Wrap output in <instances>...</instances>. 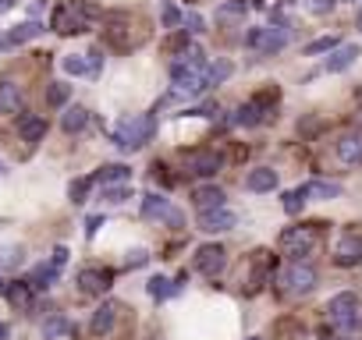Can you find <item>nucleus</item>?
Wrapping results in <instances>:
<instances>
[{
	"mask_svg": "<svg viewBox=\"0 0 362 340\" xmlns=\"http://www.w3.org/2000/svg\"><path fill=\"white\" fill-rule=\"evenodd\" d=\"M8 291V283H4V276H0V295H4Z\"/></svg>",
	"mask_w": 362,
	"mask_h": 340,
	"instance_id": "nucleus-45",
	"label": "nucleus"
},
{
	"mask_svg": "<svg viewBox=\"0 0 362 340\" xmlns=\"http://www.w3.org/2000/svg\"><path fill=\"white\" fill-rule=\"evenodd\" d=\"M15 4H18V0H0V15H4V11H11Z\"/></svg>",
	"mask_w": 362,
	"mask_h": 340,
	"instance_id": "nucleus-44",
	"label": "nucleus"
},
{
	"mask_svg": "<svg viewBox=\"0 0 362 340\" xmlns=\"http://www.w3.org/2000/svg\"><path fill=\"white\" fill-rule=\"evenodd\" d=\"M68 330H71V323H68L64 316H50V319L43 323V337H46V340H61Z\"/></svg>",
	"mask_w": 362,
	"mask_h": 340,
	"instance_id": "nucleus-28",
	"label": "nucleus"
},
{
	"mask_svg": "<svg viewBox=\"0 0 362 340\" xmlns=\"http://www.w3.org/2000/svg\"><path fill=\"white\" fill-rule=\"evenodd\" d=\"M305 4H309V11H313V15H330L337 0H305Z\"/></svg>",
	"mask_w": 362,
	"mask_h": 340,
	"instance_id": "nucleus-39",
	"label": "nucleus"
},
{
	"mask_svg": "<svg viewBox=\"0 0 362 340\" xmlns=\"http://www.w3.org/2000/svg\"><path fill=\"white\" fill-rule=\"evenodd\" d=\"M85 125H89V110H85V106H68V110H64L61 128H64L68 135H78V132H85Z\"/></svg>",
	"mask_w": 362,
	"mask_h": 340,
	"instance_id": "nucleus-22",
	"label": "nucleus"
},
{
	"mask_svg": "<svg viewBox=\"0 0 362 340\" xmlns=\"http://www.w3.org/2000/svg\"><path fill=\"white\" fill-rule=\"evenodd\" d=\"M96 15L92 4H82V0H64V4L54 8V18H50V29L71 36V32H89V18Z\"/></svg>",
	"mask_w": 362,
	"mask_h": 340,
	"instance_id": "nucleus-2",
	"label": "nucleus"
},
{
	"mask_svg": "<svg viewBox=\"0 0 362 340\" xmlns=\"http://www.w3.org/2000/svg\"><path fill=\"white\" fill-rule=\"evenodd\" d=\"M334 262H337V266H358V262H362V234H344V238L337 241Z\"/></svg>",
	"mask_w": 362,
	"mask_h": 340,
	"instance_id": "nucleus-13",
	"label": "nucleus"
},
{
	"mask_svg": "<svg viewBox=\"0 0 362 340\" xmlns=\"http://www.w3.org/2000/svg\"><path fill=\"white\" fill-rule=\"evenodd\" d=\"M327 319H330V326H334V330L351 333V330L358 326V319H362V305H358V298H355L351 291L334 295V298H330V305H327Z\"/></svg>",
	"mask_w": 362,
	"mask_h": 340,
	"instance_id": "nucleus-4",
	"label": "nucleus"
},
{
	"mask_svg": "<svg viewBox=\"0 0 362 340\" xmlns=\"http://www.w3.org/2000/svg\"><path fill=\"white\" fill-rule=\"evenodd\" d=\"M149 255H146V248H135V252H128V266H142Z\"/></svg>",
	"mask_w": 362,
	"mask_h": 340,
	"instance_id": "nucleus-41",
	"label": "nucleus"
},
{
	"mask_svg": "<svg viewBox=\"0 0 362 340\" xmlns=\"http://www.w3.org/2000/svg\"><path fill=\"white\" fill-rule=\"evenodd\" d=\"M344 4H355V0H344Z\"/></svg>",
	"mask_w": 362,
	"mask_h": 340,
	"instance_id": "nucleus-46",
	"label": "nucleus"
},
{
	"mask_svg": "<svg viewBox=\"0 0 362 340\" xmlns=\"http://www.w3.org/2000/svg\"><path fill=\"white\" fill-rule=\"evenodd\" d=\"M57 273H61V269H57L54 262H50V266H46V262H43V266H36V269L29 273V288H32V291H46L50 283L57 280Z\"/></svg>",
	"mask_w": 362,
	"mask_h": 340,
	"instance_id": "nucleus-24",
	"label": "nucleus"
},
{
	"mask_svg": "<svg viewBox=\"0 0 362 340\" xmlns=\"http://www.w3.org/2000/svg\"><path fill=\"white\" fill-rule=\"evenodd\" d=\"M245 11H249L245 0H231V4H221V8H217V18H221V22H231V18H242Z\"/></svg>",
	"mask_w": 362,
	"mask_h": 340,
	"instance_id": "nucleus-33",
	"label": "nucleus"
},
{
	"mask_svg": "<svg viewBox=\"0 0 362 340\" xmlns=\"http://www.w3.org/2000/svg\"><path fill=\"white\" fill-rule=\"evenodd\" d=\"M0 262L4 266H22L25 262V248H4L0 252Z\"/></svg>",
	"mask_w": 362,
	"mask_h": 340,
	"instance_id": "nucleus-38",
	"label": "nucleus"
},
{
	"mask_svg": "<svg viewBox=\"0 0 362 340\" xmlns=\"http://www.w3.org/2000/svg\"><path fill=\"white\" fill-rule=\"evenodd\" d=\"M0 174H4V167H0Z\"/></svg>",
	"mask_w": 362,
	"mask_h": 340,
	"instance_id": "nucleus-48",
	"label": "nucleus"
},
{
	"mask_svg": "<svg viewBox=\"0 0 362 340\" xmlns=\"http://www.w3.org/2000/svg\"><path fill=\"white\" fill-rule=\"evenodd\" d=\"M316 280H320L316 266H309L305 259H298V262H288V266H284V273H281V291L291 295V298H302V295H309V291L316 288Z\"/></svg>",
	"mask_w": 362,
	"mask_h": 340,
	"instance_id": "nucleus-3",
	"label": "nucleus"
},
{
	"mask_svg": "<svg viewBox=\"0 0 362 340\" xmlns=\"http://www.w3.org/2000/svg\"><path fill=\"white\" fill-rule=\"evenodd\" d=\"M4 295L11 298L15 309H32V288H29V280H25V283H15V288H8Z\"/></svg>",
	"mask_w": 362,
	"mask_h": 340,
	"instance_id": "nucleus-27",
	"label": "nucleus"
},
{
	"mask_svg": "<svg viewBox=\"0 0 362 340\" xmlns=\"http://www.w3.org/2000/svg\"><path fill=\"white\" fill-rule=\"evenodd\" d=\"M224 188H217V185H199L195 192H192V202H195V209L199 213H206V209H221L224 206Z\"/></svg>",
	"mask_w": 362,
	"mask_h": 340,
	"instance_id": "nucleus-15",
	"label": "nucleus"
},
{
	"mask_svg": "<svg viewBox=\"0 0 362 340\" xmlns=\"http://www.w3.org/2000/svg\"><path fill=\"white\" fill-rule=\"evenodd\" d=\"M305 199H309V192H305V185L302 188H295V192H284V213H302V206H305Z\"/></svg>",
	"mask_w": 362,
	"mask_h": 340,
	"instance_id": "nucleus-32",
	"label": "nucleus"
},
{
	"mask_svg": "<svg viewBox=\"0 0 362 340\" xmlns=\"http://www.w3.org/2000/svg\"><path fill=\"white\" fill-rule=\"evenodd\" d=\"M231 227H238V213H231L228 206L199 213V231L202 234H224V231H231Z\"/></svg>",
	"mask_w": 362,
	"mask_h": 340,
	"instance_id": "nucleus-9",
	"label": "nucleus"
},
{
	"mask_svg": "<svg viewBox=\"0 0 362 340\" xmlns=\"http://www.w3.org/2000/svg\"><path fill=\"white\" fill-rule=\"evenodd\" d=\"M334 153H337V160H341L344 167H358V163H362V132H344V135L337 139Z\"/></svg>",
	"mask_w": 362,
	"mask_h": 340,
	"instance_id": "nucleus-12",
	"label": "nucleus"
},
{
	"mask_svg": "<svg viewBox=\"0 0 362 340\" xmlns=\"http://www.w3.org/2000/svg\"><path fill=\"white\" fill-rule=\"evenodd\" d=\"M142 216H149V220H164V223H171V227H185V213L174 209L171 199L153 195V192L142 199Z\"/></svg>",
	"mask_w": 362,
	"mask_h": 340,
	"instance_id": "nucleus-7",
	"label": "nucleus"
},
{
	"mask_svg": "<svg viewBox=\"0 0 362 340\" xmlns=\"http://www.w3.org/2000/svg\"><path fill=\"white\" fill-rule=\"evenodd\" d=\"M43 32H46V25H39V22H25V25H18V29L8 32L4 46H22V43H29V39H36V36H43Z\"/></svg>",
	"mask_w": 362,
	"mask_h": 340,
	"instance_id": "nucleus-23",
	"label": "nucleus"
},
{
	"mask_svg": "<svg viewBox=\"0 0 362 340\" xmlns=\"http://www.w3.org/2000/svg\"><path fill=\"white\" fill-rule=\"evenodd\" d=\"M99 227H103V216H89V220H85V234L92 238V234L99 231Z\"/></svg>",
	"mask_w": 362,
	"mask_h": 340,
	"instance_id": "nucleus-42",
	"label": "nucleus"
},
{
	"mask_svg": "<svg viewBox=\"0 0 362 340\" xmlns=\"http://www.w3.org/2000/svg\"><path fill=\"white\" fill-rule=\"evenodd\" d=\"M249 340H260V337H249Z\"/></svg>",
	"mask_w": 362,
	"mask_h": 340,
	"instance_id": "nucleus-47",
	"label": "nucleus"
},
{
	"mask_svg": "<svg viewBox=\"0 0 362 340\" xmlns=\"http://www.w3.org/2000/svg\"><path fill=\"white\" fill-rule=\"evenodd\" d=\"M160 22H164V29H178V25L185 22V15H181L174 4H164V8H160Z\"/></svg>",
	"mask_w": 362,
	"mask_h": 340,
	"instance_id": "nucleus-36",
	"label": "nucleus"
},
{
	"mask_svg": "<svg viewBox=\"0 0 362 340\" xmlns=\"http://www.w3.org/2000/svg\"><path fill=\"white\" fill-rule=\"evenodd\" d=\"M22 103H25V96L15 82H0V113H18Z\"/></svg>",
	"mask_w": 362,
	"mask_h": 340,
	"instance_id": "nucleus-20",
	"label": "nucleus"
},
{
	"mask_svg": "<svg viewBox=\"0 0 362 340\" xmlns=\"http://www.w3.org/2000/svg\"><path fill=\"white\" fill-rule=\"evenodd\" d=\"M92 185H96V174H92V178H82V181H71V188H68L71 202H85V195H89Z\"/></svg>",
	"mask_w": 362,
	"mask_h": 340,
	"instance_id": "nucleus-35",
	"label": "nucleus"
},
{
	"mask_svg": "<svg viewBox=\"0 0 362 340\" xmlns=\"http://www.w3.org/2000/svg\"><path fill=\"white\" fill-rule=\"evenodd\" d=\"M18 135H22L25 142H39V139L46 135V121L36 118V113H25V118H18Z\"/></svg>",
	"mask_w": 362,
	"mask_h": 340,
	"instance_id": "nucleus-21",
	"label": "nucleus"
},
{
	"mask_svg": "<svg viewBox=\"0 0 362 340\" xmlns=\"http://www.w3.org/2000/svg\"><path fill=\"white\" fill-rule=\"evenodd\" d=\"M96 181L99 185H128L132 181V167H125V163H103L96 170Z\"/></svg>",
	"mask_w": 362,
	"mask_h": 340,
	"instance_id": "nucleus-18",
	"label": "nucleus"
},
{
	"mask_svg": "<svg viewBox=\"0 0 362 340\" xmlns=\"http://www.w3.org/2000/svg\"><path fill=\"white\" fill-rule=\"evenodd\" d=\"M231 75V61H217V64H210V68H206V85H221L224 78Z\"/></svg>",
	"mask_w": 362,
	"mask_h": 340,
	"instance_id": "nucleus-31",
	"label": "nucleus"
},
{
	"mask_svg": "<svg viewBox=\"0 0 362 340\" xmlns=\"http://www.w3.org/2000/svg\"><path fill=\"white\" fill-rule=\"evenodd\" d=\"M327 50H337V39H334V36H323V39H316V43H309V46H305V53H309V57L327 53Z\"/></svg>",
	"mask_w": 362,
	"mask_h": 340,
	"instance_id": "nucleus-37",
	"label": "nucleus"
},
{
	"mask_svg": "<svg viewBox=\"0 0 362 340\" xmlns=\"http://www.w3.org/2000/svg\"><path fill=\"white\" fill-rule=\"evenodd\" d=\"M260 121H263V103H260V99L242 103V106L235 110V118H231V125H242V128H252V125H260Z\"/></svg>",
	"mask_w": 362,
	"mask_h": 340,
	"instance_id": "nucleus-19",
	"label": "nucleus"
},
{
	"mask_svg": "<svg viewBox=\"0 0 362 340\" xmlns=\"http://www.w3.org/2000/svg\"><path fill=\"white\" fill-rule=\"evenodd\" d=\"M185 29H188V32H202V29H206V22H202L199 15H185Z\"/></svg>",
	"mask_w": 362,
	"mask_h": 340,
	"instance_id": "nucleus-40",
	"label": "nucleus"
},
{
	"mask_svg": "<svg viewBox=\"0 0 362 340\" xmlns=\"http://www.w3.org/2000/svg\"><path fill=\"white\" fill-rule=\"evenodd\" d=\"M305 192H309V199H316V202H330V199L341 195V185L337 181H309Z\"/></svg>",
	"mask_w": 362,
	"mask_h": 340,
	"instance_id": "nucleus-25",
	"label": "nucleus"
},
{
	"mask_svg": "<svg viewBox=\"0 0 362 340\" xmlns=\"http://www.w3.org/2000/svg\"><path fill=\"white\" fill-rule=\"evenodd\" d=\"M221 167H224V156L214 153V149H199V153H192L185 160V170H188L192 178H214Z\"/></svg>",
	"mask_w": 362,
	"mask_h": 340,
	"instance_id": "nucleus-8",
	"label": "nucleus"
},
{
	"mask_svg": "<svg viewBox=\"0 0 362 340\" xmlns=\"http://www.w3.org/2000/svg\"><path fill=\"white\" fill-rule=\"evenodd\" d=\"M355 57H358V46H355V43H344V46H337V50L327 57V64H323V68H327L330 75H337V71H344V68H351V64H355Z\"/></svg>",
	"mask_w": 362,
	"mask_h": 340,
	"instance_id": "nucleus-17",
	"label": "nucleus"
},
{
	"mask_svg": "<svg viewBox=\"0 0 362 340\" xmlns=\"http://www.w3.org/2000/svg\"><path fill=\"white\" fill-rule=\"evenodd\" d=\"M245 188H249V192H274V188H277V170H270V167H256V170H249Z\"/></svg>",
	"mask_w": 362,
	"mask_h": 340,
	"instance_id": "nucleus-16",
	"label": "nucleus"
},
{
	"mask_svg": "<svg viewBox=\"0 0 362 340\" xmlns=\"http://www.w3.org/2000/svg\"><path fill=\"white\" fill-rule=\"evenodd\" d=\"M146 288H149V295L157 298V302H164V298H171V295H178V291H181V283H171L167 276H153V280L146 283Z\"/></svg>",
	"mask_w": 362,
	"mask_h": 340,
	"instance_id": "nucleus-26",
	"label": "nucleus"
},
{
	"mask_svg": "<svg viewBox=\"0 0 362 340\" xmlns=\"http://www.w3.org/2000/svg\"><path fill=\"white\" fill-rule=\"evenodd\" d=\"M114 323H118V302H103V305L92 312L89 330H92V337H107V333L114 330Z\"/></svg>",
	"mask_w": 362,
	"mask_h": 340,
	"instance_id": "nucleus-14",
	"label": "nucleus"
},
{
	"mask_svg": "<svg viewBox=\"0 0 362 340\" xmlns=\"http://www.w3.org/2000/svg\"><path fill=\"white\" fill-rule=\"evenodd\" d=\"M61 68H64L68 75H92V64H89V53H85V57H78V53L64 57V61H61Z\"/></svg>",
	"mask_w": 362,
	"mask_h": 340,
	"instance_id": "nucleus-29",
	"label": "nucleus"
},
{
	"mask_svg": "<svg viewBox=\"0 0 362 340\" xmlns=\"http://www.w3.org/2000/svg\"><path fill=\"white\" fill-rule=\"evenodd\" d=\"M71 99V85H64V82H50V89H46V103L50 106H64Z\"/></svg>",
	"mask_w": 362,
	"mask_h": 340,
	"instance_id": "nucleus-30",
	"label": "nucleus"
},
{
	"mask_svg": "<svg viewBox=\"0 0 362 340\" xmlns=\"http://www.w3.org/2000/svg\"><path fill=\"white\" fill-rule=\"evenodd\" d=\"M291 43V29L288 25H270V29H249L245 36V46H252L260 57H270V53H281L284 46Z\"/></svg>",
	"mask_w": 362,
	"mask_h": 340,
	"instance_id": "nucleus-5",
	"label": "nucleus"
},
{
	"mask_svg": "<svg viewBox=\"0 0 362 340\" xmlns=\"http://www.w3.org/2000/svg\"><path fill=\"white\" fill-rule=\"evenodd\" d=\"M153 132H157V121H153V113H132V118H125V121L118 125V132H114V146L125 149V153H135V149H142V146L153 139Z\"/></svg>",
	"mask_w": 362,
	"mask_h": 340,
	"instance_id": "nucleus-1",
	"label": "nucleus"
},
{
	"mask_svg": "<svg viewBox=\"0 0 362 340\" xmlns=\"http://www.w3.org/2000/svg\"><path fill=\"white\" fill-rule=\"evenodd\" d=\"M64 262H68V248H57V252H54V266L61 269Z\"/></svg>",
	"mask_w": 362,
	"mask_h": 340,
	"instance_id": "nucleus-43",
	"label": "nucleus"
},
{
	"mask_svg": "<svg viewBox=\"0 0 362 340\" xmlns=\"http://www.w3.org/2000/svg\"><path fill=\"white\" fill-rule=\"evenodd\" d=\"M224 266H228L224 245H202V248L195 252V269H199L202 276H217Z\"/></svg>",
	"mask_w": 362,
	"mask_h": 340,
	"instance_id": "nucleus-10",
	"label": "nucleus"
},
{
	"mask_svg": "<svg viewBox=\"0 0 362 340\" xmlns=\"http://www.w3.org/2000/svg\"><path fill=\"white\" fill-rule=\"evenodd\" d=\"M103 199L114 202V206H121L125 199H132V188H128V185H103Z\"/></svg>",
	"mask_w": 362,
	"mask_h": 340,
	"instance_id": "nucleus-34",
	"label": "nucleus"
},
{
	"mask_svg": "<svg viewBox=\"0 0 362 340\" xmlns=\"http://www.w3.org/2000/svg\"><path fill=\"white\" fill-rule=\"evenodd\" d=\"M316 227H288V231L281 234V248H284V255L291 259V262H298V259H305V255H313V248H316Z\"/></svg>",
	"mask_w": 362,
	"mask_h": 340,
	"instance_id": "nucleus-6",
	"label": "nucleus"
},
{
	"mask_svg": "<svg viewBox=\"0 0 362 340\" xmlns=\"http://www.w3.org/2000/svg\"><path fill=\"white\" fill-rule=\"evenodd\" d=\"M111 283H114V273H111V269H96V266H89V269L78 273V288H82L85 295H107Z\"/></svg>",
	"mask_w": 362,
	"mask_h": 340,
	"instance_id": "nucleus-11",
	"label": "nucleus"
}]
</instances>
